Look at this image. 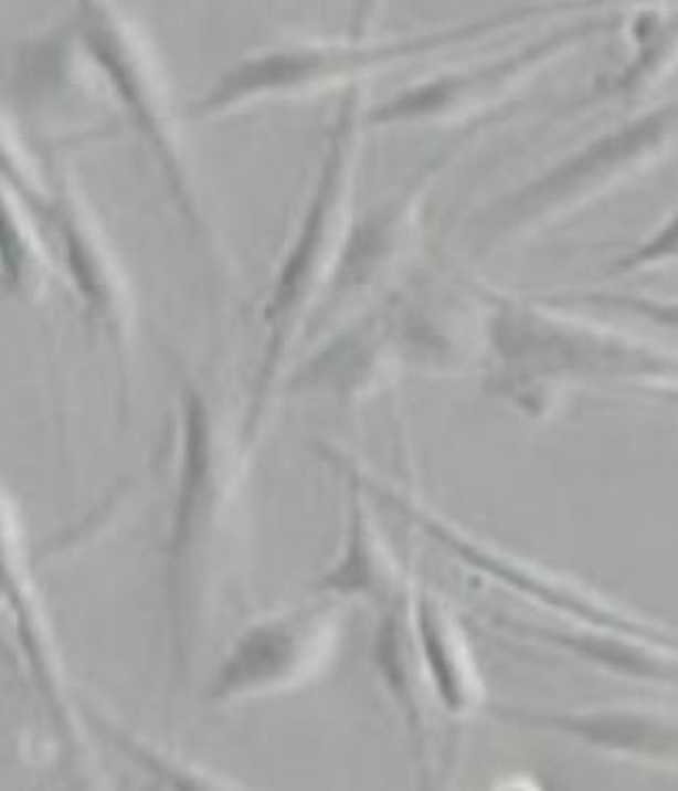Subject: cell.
Instances as JSON below:
<instances>
[{"mask_svg":"<svg viewBox=\"0 0 678 791\" xmlns=\"http://www.w3.org/2000/svg\"><path fill=\"white\" fill-rule=\"evenodd\" d=\"M296 660V636L285 629H259L241 639L220 674L216 693L275 681Z\"/></svg>","mask_w":678,"mask_h":791,"instance_id":"obj_1","label":"cell"},{"mask_svg":"<svg viewBox=\"0 0 678 791\" xmlns=\"http://www.w3.org/2000/svg\"><path fill=\"white\" fill-rule=\"evenodd\" d=\"M208 421L200 400L191 396L187 400V449H184V467H182V486H180L174 536H172V553L180 555L187 547L191 536V519L195 511V503L208 477Z\"/></svg>","mask_w":678,"mask_h":791,"instance_id":"obj_2","label":"cell"},{"mask_svg":"<svg viewBox=\"0 0 678 791\" xmlns=\"http://www.w3.org/2000/svg\"><path fill=\"white\" fill-rule=\"evenodd\" d=\"M421 639H423V650L427 655L430 668L436 678L439 693L444 697V702L451 708H457L460 704L459 681L455 676V671L451 666V660L444 652L442 639H439L438 629L434 624V618L427 612V608L423 605L420 613Z\"/></svg>","mask_w":678,"mask_h":791,"instance_id":"obj_3","label":"cell"},{"mask_svg":"<svg viewBox=\"0 0 678 791\" xmlns=\"http://www.w3.org/2000/svg\"><path fill=\"white\" fill-rule=\"evenodd\" d=\"M322 203H325V191L320 193L317 205L312 208V214L308 218V224H306V231L299 239L298 250L294 252V256L289 260L285 273H283V281H280L279 296H277V310L285 308L289 304L292 296L296 294V287H298L299 281L304 277L306 268H308V262L312 256V250H315V243L320 233V222H322Z\"/></svg>","mask_w":678,"mask_h":791,"instance_id":"obj_4","label":"cell"},{"mask_svg":"<svg viewBox=\"0 0 678 791\" xmlns=\"http://www.w3.org/2000/svg\"><path fill=\"white\" fill-rule=\"evenodd\" d=\"M308 72V63L301 60H273L264 61L259 65H250L241 72L240 76L231 80L226 93H241L254 86L277 84L283 80L299 78Z\"/></svg>","mask_w":678,"mask_h":791,"instance_id":"obj_5","label":"cell"},{"mask_svg":"<svg viewBox=\"0 0 678 791\" xmlns=\"http://www.w3.org/2000/svg\"><path fill=\"white\" fill-rule=\"evenodd\" d=\"M369 561L362 551V538H360L359 515L354 517V532L350 540V553L346 557L343 566L336 570L333 574L327 576V584L338 589V591H359L367 589L369 584Z\"/></svg>","mask_w":678,"mask_h":791,"instance_id":"obj_6","label":"cell"},{"mask_svg":"<svg viewBox=\"0 0 678 791\" xmlns=\"http://www.w3.org/2000/svg\"><path fill=\"white\" fill-rule=\"evenodd\" d=\"M378 662H380L381 673L385 674L394 693L399 695L400 699H409V687H406V678L402 673L399 657L396 624L392 620H388L381 626L380 639H378Z\"/></svg>","mask_w":678,"mask_h":791,"instance_id":"obj_7","label":"cell"},{"mask_svg":"<svg viewBox=\"0 0 678 791\" xmlns=\"http://www.w3.org/2000/svg\"><path fill=\"white\" fill-rule=\"evenodd\" d=\"M446 95H448V88H446L444 84L430 86V88H425V91H420V93H413V95L404 97V99L396 103L394 107L385 109L388 114H383L380 118H385V116H399V114H413V112H425V109H434V107H438L442 101L446 99Z\"/></svg>","mask_w":678,"mask_h":791,"instance_id":"obj_8","label":"cell"},{"mask_svg":"<svg viewBox=\"0 0 678 791\" xmlns=\"http://www.w3.org/2000/svg\"><path fill=\"white\" fill-rule=\"evenodd\" d=\"M2 260H4V268L9 271V275L18 277V268H20V247L15 235L11 231V226L7 224V218L2 217Z\"/></svg>","mask_w":678,"mask_h":791,"instance_id":"obj_9","label":"cell"},{"mask_svg":"<svg viewBox=\"0 0 678 791\" xmlns=\"http://www.w3.org/2000/svg\"><path fill=\"white\" fill-rule=\"evenodd\" d=\"M70 250H72V264H74V271H78L82 287L88 283V287L93 292V277H91V271H88V262L82 256L81 247H78V243L74 239H70Z\"/></svg>","mask_w":678,"mask_h":791,"instance_id":"obj_10","label":"cell"}]
</instances>
